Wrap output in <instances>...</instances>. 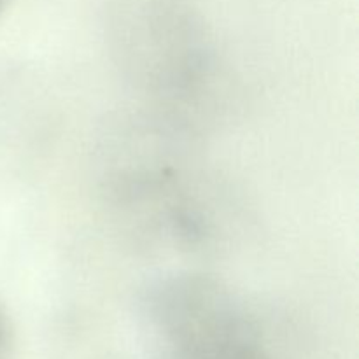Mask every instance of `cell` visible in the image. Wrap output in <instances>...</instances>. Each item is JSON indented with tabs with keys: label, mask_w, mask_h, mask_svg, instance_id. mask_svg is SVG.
<instances>
[{
	"label": "cell",
	"mask_w": 359,
	"mask_h": 359,
	"mask_svg": "<svg viewBox=\"0 0 359 359\" xmlns=\"http://www.w3.org/2000/svg\"><path fill=\"white\" fill-rule=\"evenodd\" d=\"M2 339H4V330H2V319H0V347H2Z\"/></svg>",
	"instance_id": "cell-1"
},
{
	"label": "cell",
	"mask_w": 359,
	"mask_h": 359,
	"mask_svg": "<svg viewBox=\"0 0 359 359\" xmlns=\"http://www.w3.org/2000/svg\"><path fill=\"white\" fill-rule=\"evenodd\" d=\"M4 2H6V0H0V7H2V6H4Z\"/></svg>",
	"instance_id": "cell-2"
}]
</instances>
